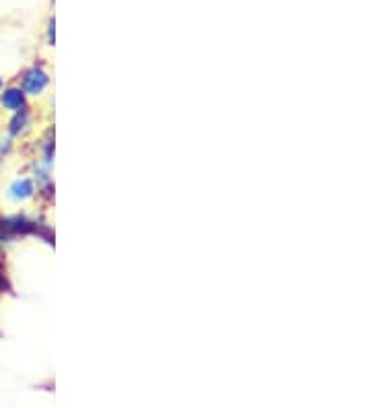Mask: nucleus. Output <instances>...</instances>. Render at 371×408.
Instances as JSON below:
<instances>
[{"label":"nucleus","instance_id":"nucleus-3","mask_svg":"<svg viewBox=\"0 0 371 408\" xmlns=\"http://www.w3.org/2000/svg\"><path fill=\"white\" fill-rule=\"evenodd\" d=\"M8 196L15 200V202H21V200H27L34 196V184L31 180H17L13 182L8 188Z\"/></svg>","mask_w":371,"mask_h":408},{"label":"nucleus","instance_id":"nucleus-5","mask_svg":"<svg viewBox=\"0 0 371 408\" xmlns=\"http://www.w3.org/2000/svg\"><path fill=\"white\" fill-rule=\"evenodd\" d=\"M48 34H50V43L54 45V19L50 21V29H48Z\"/></svg>","mask_w":371,"mask_h":408},{"label":"nucleus","instance_id":"nucleus-2","mask_svg":"<svg viewBox=\"0 0 371 408\" xmlns=\"http://www.w3.org/2000/svg\"><path fill=\"white\" fill-rule=\"evenodd\" d=\"M2 101V108L10 111L25 110V93L21 89H6L0 97Z\"/></svg>","mask_w":371,"mask_h":408},{"label":"nucleus","instance_id":"nucleus-6","mask_svg":"<svg viewBox=\"0 0 371 408\" xmlns=\"http://www.w3.org/2000/svg\"><path fill=\"white\" fill-rule=\"evenodd\" d=\"M0 89H2V80H0Z\"/></svg>","mask_w":371,"mask_h":408},{"label":"nucleus","instance_id":"nucleus-4","mask_svg":"<svg viewBox=\"0 0 371 408\" xmlns=\"http://www.w3.org/2000/svg\"><path fill=\"white\" fill-rule=\"evenodd\" d=\"M27 124H29V113L25 110H19L17 111V115H15V120L10 122V134L19 136V134L27 128Z\"/></svg>","mask_w":371,"mask_h":408},{"label":"nucleus","instance_id":"nucleus-1","mask_svg":"<svg viewBox=\"0 0 371 408\" xmlns=\"http://www.w3.org/2000/svg\"><path fill=\"white\" fill-rule=\"evenodd\" d=\"M48 87V74L43 73L41 69H31L29 73H25L23 76V89L29 95H37Z\"/></svg>","mask_w":371,"mask_h":408}]
</instances>
